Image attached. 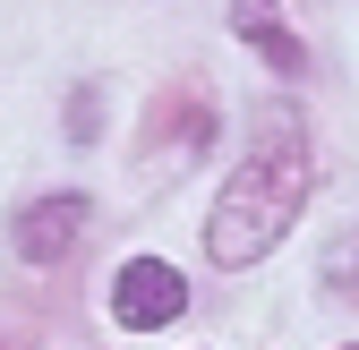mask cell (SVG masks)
I'll return each mask as SVG.
<instances>
[{
	"label": "cell",
	"instance_id": "6da1fadb",
	"mask_svg": "<svg viewBox=\"0 0 359 350\" xmlns=\"http://www.w3.org/2000/svg\"><path fill=\"white\" fill-rule=\"evenodd\" d=\"M308 137H291V128H265V137L240 154V171L222 180L214 214H205V256L222 274L257 265V256H274L291 239V223L308 214Z\"/></svg>",
	"mask_w": 359,
	"mask_h": 350
},
{
	"label": "cell",
	"instance_id": "7a4b0ae2",
	"mask_svg": "<svg viewBox=\"0 0 359 350\" xmlns=\"http://www.w3.org/2000/svg\"><path fill=\"white\" fill-rule=\"evenodd\" d=\"M111 316H120L128 333H163V325H180V316H189V274L163 265V256H128L120 282H111Z\"/></svg>",
	"mask_w": 359,
	"mask_h": 350
},
{
	"label": "cell",
	"instance_id": "3957f363",
	"mask_svg": "<svg viewBox=\"0 0 359 350\" xmlns=\"http://www.w3.org/2000/svg\"><path fill=\"white\" fill-rule=\"evenodd\" d=\"M86 223H95V205H86L77 188H69V197L26 205V214H18V248H26V265H60V256L86 239Z\"/></svg>",
	"mask_w": 359,
	"mask_h": 350
},
{
	"label": "cell",
	"instance_id": "277c9868",
	"mask_svg": "<svg viewBox=\"0 0 359 350\" xmlns=\"http://www.w3.org/2000/svg\"><path fill=\"white\" fill-rule=\"evenodd\" d=\"M231 26L265 52V69H274V77H299V60H308V52H299V34L274 18V0H231Z\"/></svg>",
	"mask_w": 359,
	"mask_h": 350
},
{
	"label": "cell",
	"instance_id": "5b68a950",
	"mask_svg": "<svg viewBox=\"0 0 359 350\" xmlns=\"http://www.w3.org/2000/svg\"><path fill=\"white\" fill-rule=\"evenodd\" d=\"M325 290H334V299H351V308H359V231L325 248Z\"/></svg>",
	"mask_w": 359,
	"mask_h": 350
},
{
	"label": "cell",
	"instance_id": "8992f818",
	"mask_svg": "<svg viewBox=\"0 0 359 350\" xmlns=\"http://www.w3.org/2000/svg\"><path fill=\"white\" fill-rule=\"evenodd\" d=\"M351 350H359V342H351Z\"/></svg>",
	"mask_w": 359,
	"mask_h": 350
}]
</instances>
